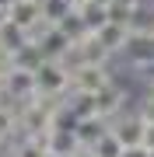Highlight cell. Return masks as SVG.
Masks as SVG:
<instances>
[{
    "label": "cell",
    "instance_id": "6da1fadb",
    "mask_svg": "<svg viewBox=\"0 0 154 157\" xmlns=\"http://www.w3.org/2000/svg\"><path fill=\"white\" fill-rule=\"evenodd\" d=\"M130 91H126V84H123V80H109V84L102 87V91H98V94H95V108H98V119H105V122H112V119L116 115H123V112H130Z\"/></svg>",
    "mask_w": 154,
    "mask_h": 157
},
{
    "label": "cell",
    "instance_id": "7a4b0ae2",
    "mask_svg": "<svg viewBox=\"0 0 154 157\" xmlns=\"http://www.w3.org/2000/svg\"><path fill=\"white\" fill-rule=\"evenodd\" d=\"M35 80H39V94H53V98H67L70 94V73L63 70V63L56 59H46L39 67V73H35Z\"/></svg>",
    "mask_w": 154,
    "mask_h": 157
},
{
    "label": "cell",
    "instance_id": "3957f363",
    "mask_svg": "<svg viewBox=\"0 0 154 157\" xmlns=\"http://www.w3.org/2000/svg\"><path fill=\"white\" fill-rule=\"evenodd\" d=\"M109 133L116 136L123 147H144V136H147V126L140 122V115L133 112H123V115H116L112 122H109Z\"/></svg>",
    "mask_w": 154,
    "mask_h": 157
},
{
    "label": "cell",
    "instance_id": "277c9868",
    "mask_svg": "<svg viewBox=\"0 0 154 157\" xmlns=\"http://www.w3.org/2000/svg\"><path fill=\"white\" fill-rule=\"evenodd\" d=\"M4 94L7 98H14V101H35L39 98V80H35V73L32 70H7V87H4Z\"/></svg>",
    "mask_w": 154,
    "mask_h": 157
},
{
    "label": "cell",
    "instance_id": "5b68a950",
    "mask_svg": "<svg viewBox=\"0 0 154 157\" xmlns=\"http://www.w3.org/2000/svg\"><path fill=\"white\" fill-rule=\"evenodd\" d=\"M70 80H74L70 91H81V94H98V91L112 80V70H109V67H81Z\"/></svg>",
    "mask_w": 154,
    "mask_h": 157
},
{
    "label": "cell",
    "instance_id": "8992f818",
    "mask_svg": "<svg viewBox=\"0 0 154 157\" xmlns=\"http://www.w3.org/2000/svg\"><path fill=\"white\" fill-rule=\"evenodd\" d=\"M123 59L130 63V70H144L154 63V42L151 35H130V42H126L123 49Z\"/></svg>",
    "mask_w": 154,
    "mask_h": 157
},
{
    "label": "cell",
    "instance_id": "52a82bcc",
    "mask_svg": "<svg viewBox=\"0 0 154 157\" xmlns=\"http://www.w3.org/2000/svg\"><path fill=\"white\" fill-rule=\"evenodd\" d=\"M7 17H11V25H18V28H35V25L42 21V4L39 0H18V4L7 7Z\"/></svg>",
    "mask_w": 154,
    "mask_h": 157
},
{
    "label": "cell",
    "instance_id": "ba28073f",
    "mask_svg": "<svg viewBox=\"0 0 154 157\" xmlns=\"http://www.w3.org/2000/svg\"><path fill=\"white\" fill-rule=\"evenodd\" d=\"M77 49H81V59H84V67H109L116 56L105 49L102 42H98V35H84V39L77 42Z\"/></svg>",
    "mask_w": 154,
    "mask_h": 157
},
{
    "label": "cell",
    "instance_id": "9c48e42d",
    "mask_svg": "<svg viewBox=\"0 0 154 157\" xmlns=\"http://www.w3.org/2000/svg\"><path fill=\"white\" fill-rule=\"evenodd\" d=\"M46 147H49V154H77L81 150L77 133L67 129V126H56V122H53V129L46 133Z\"/></svg>",
    "mask_w": 154,
    "mask_h": 157
},
{
    "label": "cell",
    "instance_id": "30bf717a",
    "mask_svg": "<svg viewBox=\"0 0 154 157\" xmlns=\"http://www.w3.org/2000/svg\"><path fill=\"white\" fill-rule=\"evenodd\" d=\"M95 35H98V42H102L105 49L112 52V56H123V49H126V42H130L133 32L126 28V25H112V21H109L105 28H98Z\"/></svg>",
    "mask_w": 154,
    "mask_h": 157
},
{
    "label": "cell",
    "instance_id": "8fae6325",
    "mask_svg": "<svg viewBox=\"0 0 154 157\" xmlns=\"http://www.w3.org/2000/svg\"><path fill=\"white\" fill-rule=\"evenodd\" d=\"M70 45H74V39H70L67 32L49 28V32H46V39L39 42V49H42V56H46V59H56V63H60V59L70 52Z\"/></svg>",
    "mask_w": 154,
    "mask_h": 157
},
{
    "label": "cell",
    "instance_id": "7c38bea8",
    "mask_svg": "<svg viewBox=\"0 0 154 157\" xmlns=\"http://www.w3.org/2000/svg\"><path fill=\"white\" fill-rule=\"evenodd\" d=\"M77 14H81V21H84L88 35H95L98 28L109 25V7H105V0H88V4L77 7Z\"/></svg>",
    "mask_w": 154,
    "mask_h": 157
},
{
    "label": "cell",
    "instance_id": "4fadbf2b",
    "mask_svg": "<svg viewBox=\"0 0 154 157\" xmlns=\"http://www.w3.org/2000/svg\"><path fill=\"white\" fill-rule=\"evenodd\" d=\"M74 133H77V143L84 147V150H91V147L109 133V122H105V119H98V115H95V119H81V122L74 126Z\"/></svg>",
    "mask_w": 154,
    "mask_h": 157
},
{
    "label": "cell",
    "instance_id": "5bb4252c",
    "mask_svg": "<svg viewBox=\"0 0 154 157\" xmlns=\"http://www.w3.org/2000/svg\"><path fill=\"white\" fill-rule=\"evenodd\" d=\"M46 63V56H42V49L35 42H28V45H21V49L11 56V67L14 70H32V73H39V67Z\"/></svg>",
    "mask_w": 154,
    "mask_h": 157
},
{
    "label": "cell",
    "instance_id": "9a60e30c",
    "mask_svg": "<svg viewBox=\"0 0 154 157\" xmlns=\"http://www.w3.org/2000/svg\"><path fill=\"white\" fill-rule=\"evenodd\" d=\"M11 157H49L46 136H28V140H21V143L11 150Z\"/></svg>",
    "mask_w": 154,
    "mask_h": 157
},
{
    "label": "cell",
    "instance_id": "2e32d148",
    "mask_svg": "<svg viewBox=\"0 0 154 157\" xmlns=\"http://www.w3.org/2000/svg\"><path fill=\"white\" fill-rule=\"evenodd\" d=\"M70 11H74V0H42V17L49 25H60Z\"/></svg>",
    "mask_w": 154,
    "mask_h": 157
},
{
    "label": "cell",
    "instance_id": "e0dca14e",
    "mask_svg": "<svg viewBox=\"0 0 154 157\" xmlns=\"http://www.w3.org/2000/svg\"><path fill=\"white\" fill-rule=\"evenodd\" d=\"M91 157H123V143L116 140L112 133H105L102 140L91 147Z\"/></svg>",
    "mask_w": 154,
    "mask_h": 157
},
{
    "label": "cell",
    "instance_id": "ac0fdd59",
    "mask_svg": "<svg viewBox=\"0 0 154 157\" xmlns=\"http://www.w3.org/2000/svg\"><path fill=\"white\" fill-rule=\"evenodd\" d=\"M133 112L140 115V122L147 126V129H154V94H151V91L137 101V105H133Z\"/></svg>",
    "mask_w": 154,
    "mask_h": 157
},
{
    "label": "cell",
    "instance_id": "d6986e66",
    "mask_svg": "<svg viewBox=\"0 0 154 157\" xmlns=\"http://www.w3.org/2000/svg\"><path fill=\"white\" fill-rule=\"evenodd\" d=\"M123 157H151L147 147H123Z\"/></svg>",
    "mask_w": 154,
    "mask_h": 157
},
{
    "label": "cell",
    "instance_id": "ffe728a7",
    "mask_svg": "<svg viewBox=\"0 0 154 157\" xmlns=\"http://www.w3.org/2000/svg\"><path fill=\"white\" fill-rule=\"evenodd\" d=\"M7 21H11V17H7V4H0V28H4Z\"/></svg>",
    "mask_w": 154,
    "mask_h": 157
},
{
    "label": "cell",
    "instance_id": "44dd1931",
    "mask_svg": "<svg viewBox=\"0 0 154 157\" xmlns=\"http://www.w3.org/2000/svg\"><path fill=\"white\" fill-rule=\"evenodd\" d=\"M49 157H77V154H49Z\"/></svg>",
    "mask_w": 154,
    "mask_h": 157
},
{
    "label": "cell",
    "instance_id": "7402d4cb",
    "mask_svg": "<svg viewBox=\"0 0 154 157\" xmlns=\"http://www.w3.org/2000/svg\"><path fill=\"white\" fill-rule=\"evenodd\" d=\"M0 4H7V7H11V4H18V0H0Z\"/></svg>",
    "mask_w": 154,
    "mask_h": 157
},
{
    "label": "cell",
    "instance_id": "603a6c76",
    "mask_svg": "<svg viewBox=\"0 0 154 157\" xmlns=\"http://www.w3.org/2000/svg\"><path fill=\"white\" fill-rule=\"evenodd\" d=\"M147 91H151V94H154V87H147Z\"/></svg>",
    "mask_w": 154,
    "mask_h": 157
},
{
    "label": "cell",
    "instance_id": "cb8c5ba5",
    "mask_svg": "<svg viewBox=\"0 0 154 157\" xmlns=\"http://www.w3.org/2000/svg\"><path fill=\"white\" fill-rule=\"evenodd\" d=\"M0 150H4V143H0Z\"/></svg>",
    "mask_w": 154,
    "mask_h": 157
},
{
    "label": "cell",
    "instance_id": "d4e9b609",
    "mask_svg": "<svg viewBox=\"0 0 154 157\" xmlns=\"http://www.w3.org/2000/svg\"><path fill=\"white\" fill-rule=\"evenodd\" d=\"M151 42H154V35H151Z\"/></svg>",
    "mask_w": 154,
    "mask_h": 157
}]
</instances>
